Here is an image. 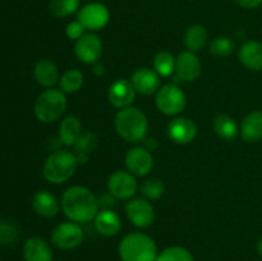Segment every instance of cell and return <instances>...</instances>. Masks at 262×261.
<instances>
[{
	"label": "cell",
	"mask_w": 262,
	"mask_h": 261,
	"mask_svg": "<svg viewBox=\"0 0 262 261\" xmlns=\"http://www.w3.org/2000/svg\"><path fill=\"white\" fill-rule=\"evenodd\" d=\"M61 210L72 222L84 224L95 219L99 210V199L83 186H72L61 196Z\"/></svg>",
	"instance_id": "6da1fadb"
},
{
	"label": "cell",
	"mask_w": 262,
	"mask_h": 261,
	"mask_svg": "<svg viewBox=\"0 0 262 261\" xmlns=\"http://www.w3.org/2000/svg\"><path fill=\"white\" fill-rule=\"evenodd\" d=\"M114 125L118 135L127 142L138 143L147 137V117L138 107L128 106L120 109L114 118Z\"/></svg>",
	"instance_id": "7a4b0ae2"
},
{
	"label": "cell",
	"mask_w": 262,
	"mask_h": 261,
	"mask_svg": "<svg viewBox=\"0 0 262 261\" xmlns=\"http://www.w3.org/2000/svg\"><path fill=\"white\" fill-rule=\"evenodd\" d=\"M122 261H156L158 246L150 235L133 232L123 237L118 247Z\"/></svg>",
	"instance_id": "3957f363"
},
{
	"label": "cell",
	"mask_w": 262,
	"mask_h": 261,
	"mask_svg": "<svg viewBox=\"0 0 262 261\" xmlns=\"http://www.w3.org/2000/svg\"><path fill=\"white\" fill-rule=\"evenodd\" d=\"M74 153L69 150H56L48 156L42 168V174L53 184L66 183L74 176L78 166Z\"/></svg>",
	"instance_id": "277c9868"
},
{
	"label": "cell",
	"mask_w": 262,
	"mask_h": 261,
	"mask_svg": "<svg viewBox=\"0 0 262 261\" xmlns=\"http://www.w3.org/2000/svg\"><path fill=\"white\" fill-rule=\"evenodd\" d=\"M67 96L60 89H48L35 101V115L40 122L54 123L61 118L67 109Z\"/></svg>",
	"instance_id": "5b68a950"
},
{
	"label": "cell",
	"mask_w": 262,
	"mask_h": 261,
	"mask_svg": "<svg viewBox=\"0 0 262 261\" xmlns=\"http://www.w3.org/2000/svg\"><path fill=\"white\" fill-rule=\"evenodd\" d=\"M156 107L159 112L168 117L181 114L187 105L186 94L176 83H169L160 87L156 92Z\"/></svg>",
	"instance_id": "8992f818"
},
{
	"label": "cell",
	"mask_w": 262,
	"mask_h": 261,
	"mask_svg": "<svg viewBox=\"0 0 262 261\" xmlns=\"http://www.w3.org/2000/svg\"><path fill=\"white\" fill-rule=\"evenodd\" d=\"M83 229L76 222H63L54 228L51 233V243L59 250H74L83 241Z\"/></svg>",
	"instance_id": "52a82bcc"
},
{
	"label": "cell",
	"mask_w": 262,
	"mask_h": 261,
	"mask_svg": "<svg viewBox=\"0 0 262 261\" xmlns=\"http://www.w3.org/2000/svg\"><path fill=\"white\" fill-rule=\"evenodd\" d=\"M77 20H79L86 30L100 31L109 23L110 12L102 3L92 2L79 9Z\"/></svg>",
	"instance_id": "ba28073f"
},
{
	"label": "cell",
	"mask_w": 262,
	"mask_h": 261,
	"mask_svg": "<svg viewBox=\"0 0 262 261\" xmlns=\"http://www.w3.org/2000/svg\"><path fill=\"white\" fill-rule=\"evenodd\" d=\"M137 188V179L130 171L117 170L107 179V192L117 200H130Z\"/></svg>",
	"instance_id": "9c48e42d"
},
{
	"label": "cell",
	"mask_w": 262,
	"mask_h": 261,
	"mask_svg": "<svg viewBox=\"0 0 262 261\" xmlns=\"http://www.w3.org/2000/svg\"><path fill=\"white\" fill-rule=\"evenodd\" d=\"M125 215L128 220L132 223L135 227L145 229L152 225L154 219H155V210L150 204V201L146 199H130L125 204L124 207Z\"/></svg>",
	"instance_id": "30bf717a"
},
{
	"label": "cell",
	"mask_w": 262,
	"mask_h": 261,
	"mask_svg": "<svg viewBox=\"0 0 262 261\" xmlns=\"http://www.w3.org/2000/svg\"><path fill=\"white\" fill-rule=\"evenodd\" d=\"M74 54L77 59L84 64H95L100 60L102 54L101 38L96 33H84L76 41Z\"/></svg>",
	"instance_id": "8fae6325"
},
{
	"label": "cell",
	"mask_w": 262,
	"mask_h": 261,
	"mask_svg": "<svg viewBox=\"0 0 262 261\" xmlns=\"http://www.w3.org/2000/svg\"><path fill=\"white\" fill-rule=\"evenodd\" d=\"M124 160L128 171H130L133 176L145 177L154 168V158L151 151L140 146L128 150Z\"/></svg>",
	"instance_id": "7c38bea8"
},
{
	"label": "cell",
	"mask_w": 262,
	"mask_h": 261,
	"mask_svg": "<svg viewBox=\"0 0 262 261\" xmlns=\"http://www.w3.org/2000/svg\"><path fill=\"white\" fill-rule=\"evenodd\" d=\"M130 83L135 87L136 92L148 96V95L156 94L160 90L161 79L155 69L142 67L133 72L130 77Z\"/></svg>",
	"instance_id": "4fadbf2b"
},
{
	"label": "cell",
	"mask_w": 262,
	"mask_h": 261,
	"mask_svg": "<svg viewBox=\"0 0 262 261\" xmlns=\"http://www.w3.org/2000/svg\"><path fill=\"white\" fill-rule=\"evenodd\" d=\"M168 136L174 143H178V145L191 143L197 136L196 123L186 117L176 118L169 123Z\"/></svg>",
	"instance_id": "5bb4252c"
},
{
	"label": "cell",
	"mask_w": 262,
	"mask_h": 261,
	"mask_svg": "<svg viewBox=\"0 0 262 261\" xmlns=\"http://www.w3.org/2000/svg\"><path fill=\"white\" fill-rule=\"evenodd\" d=\"M110 104L118 109H124L132 105L136 99V90L130 81L124 78H119L113 82L107 92Z\"/></svg>",
	"instance_id": "9a60e30c"
},
{
	"label": "cell",
	"mask_w": 262,
	"mask_h": 261,
	"mask_svg": "<svg viewBox=\"0 0 262 261\" xmlns=\"http://www.w3.org/2000/svg\"><path fill=\"white\" fill-rule=\"evenodd\" d=\"M176 72L184 82H193L201 76L202 66L199 56L192 51H183L176 58Z\"/></svg>",
	"instance_id": "2e32d148"
},
{
	"label": "cell",
	"mask_w": 262,
	"mask_h": 261,
	"mask_svg": "<svg viewBox=\"0 0 262 261\" xmlns=\"http://www.w3.org/2000/svg\"><path fill=\"white\" fill-rule=\"evenodd\" d=\"M95 228L104 237H114L122 229V220L119 215L112 209H102L94 219Z\"/></svg>",
	"instance_id": "e0dca14e"
},
{
	"label": "cell",
	"mask_w": 262,
	"mask_h": 261,
	"mask_svg": "<svg viewBox=\"0 0 262 261\" xmlns=\"http://www.w3.org/2000/svg\"><path fill=\"white\" fill-rule=\"evenodd\" d=\"M23 258L25 261H53V250L42 238L31 237L23 246Z\"/></svg>",
	"instance_id": "ac0fdd59"
},
{
	"label": "cell",
	"mask_w": 262,
	"mask_h": 261,
	"mask_svg": "<svg viewBox=\"0 0 262 261\" xmlns=\"http://www.w3.org/2000/svg\"><path fill=\"white\" fill-rule=\"evenodd\" d=\"M32 207L36 214L40 216L54 217L60 211L61 204L50 192L38 191L32 197Z\"/></svg>",
	"instance_id": "d6986e66"
},
{
	"label": "cell",
	"mask_w": 262,
	"mask_h": 261,
	"mask_svg": "<svg viewBox=\"0 0 262 261\" xmlns=\"http://www.w3.org/2000/svg\"><path fill=\"white\" fill-rule=\"evenodd\" d=\"M33 77L38 84L51 89L59 81L58 67L50 59H40L33 67Z\"/></svg>",
	"instance_id": "ffe728a7"
},
{
	"label": "cell",
	"mask_w": 262,
	"mask_h": 261,
	"mask_svg": "<svg viewBox=\"0 0 262 261\" xmlns=\"http://www.w3.org/2000/svg\"><path fill=\"white\" fill-rule=\"evenodd\" d=\"M239 130L246 142L253 143L262 140V110H253L246 115Z\"/></svg>",
	"instance_id": "44dd1931"
},
{
	"label": "cell",
	"mask_w": 262,
	"mask_h": 261,
	"mask_svg": "<svg viewBox=\"0 0 262 261\" xmlns=\"http://www.w3.org/2000/svg\"><path fill=\"white\" fill-rule=\"evenodd\" d=\"M239 60L250 71H262V44L258 41H248L239 50Z\"/></svg>",
	"instance_id": "7402d4cb"
},
{
	"label": "cell",
	"mask_w": 262,
	"mask_h": 261,
	"mask_svg": "<svg viewBox=\"0 0 262 261\" xmlns=\"http://www.w3.org/2000/svg\"><path fill=\"white\" fill-rule=\"evenodd\" d=\"M83 130L79 119L74 115H68L64 118L59 127V140L66 146H74V143L78 141Z\"/></svg>",
	"instance_id": "603a6c76"
},
{
	"label": "cell",
	"mask_w": 262,
	"mask_h": 261,
	"mask_svg": "<svg viewBox=\"0 0 262 261\" xmlns=\"http://www.w3.org/2000/svg\"><path fill=\"white\" fill-rule=\"evenodd\" d=\"M99 145V138L94 132L82 133L81 137L74 143V155L77 156V160L79 164H86L89 161L90 155L94 153L95 148Z\"/></svg>",
	"instance_id": "cb8c5ba5"
},
{
	"label": "cell",
	"mask_w": 262,
	"mask_h": 261,
	"mask_svg": "<svg viewBox=\"0 0 262 261\" xmlns=\"http://www.w3.org/2000/svg\"><path fill=\"white\" fill-rule=\"evenodd\" d=\"M207 38H209V35H207L206 28L201 25H193L189 26L186 30L183 41L188 51L196 53V51L204 49V46L207 42Z\"/></svg>",
	"instance_id": "d4e9b609"
},
{
	"label": "cell",
	"mask_w": 262,
	"mask_h": 261,
	"mask_svg": "<svg viewBox=\"0 0 262 261\" xmlns=\"http://www.w3.org/2000/svg\"><path fill=\"white\" fill-rule=\"evenodd\" d=\"M212 127H214L215 133L222 140L228 141V142L233 141L238 136V127L234 119L227 114L217 115L212 122Z\"/></svg>",
	"instance_id": "484cf974"
},
{
	"label": "cell",
	"mask_w": 262,
	"mask_h": 261,
	"mask_svg": "<svg viewBox=\"0 0 262 261\" xmlns=\"http://www.w3.org/2000/svg\"><path fill=\"white\" fill-rule=\"evenodd\" d=\"M83 81L84 77L83 74H82V72L73 68L64 72L63 76L60 77L59 84H60V90L64 94H74V92H77L78 90H81Z\"/></svg>",
	"instance_id": "4316f807"
},
{
	"label": "cell",
	"mask_w": 262,
	"mask_h": 261,
	"mask_svg": "<svg viewBox=\"0 0 262 261\" xmlns=\"http://www.w3.org/2000/svg\"><path fill=\"white\" fill-rule=\"evenodd\" d=\"M154 69L160 77H169L176 71V58L169 51H160L154 58Z\"/></svg>",
	"instance_id": "83f0119b"
},
{
	"label": "cell",
	"mask_w": 262,
	"mask_h": 261,
	"mask_svg": "<svg viewBox=\"0 0 262 261\" xmlns=\"http://www.w3.org/2000/svg\"><path fill=\"white\" fill-rule=\"evenodd\" d=\"M81 0H50L49 10L55 18H67L78 10Z\"/></svg>",
	"instance_id": "f1b7e54d"
},
{
	"label": "cell",
	"mask_w": 262,
	"mask_h": 261,
	"mask_svg": "<svg viewBox=\"0 0 262 261\" xmlns=\"http://www.w3.org/2000/svg\"><path fill=\"white\" fill-rule=\"evenodd\" d=\"M156 261H194V257L187 248L170 246L159 252Z\"/></svg>",
	"instance_id": "f546056e"
},
{
	"label": "cell",
	"mask_w": 262,
	"mask_h": 261,
	"mask_svg": "<svg viewBox=\"0 0 262 261\" xmlns=\"http://www.w3.org/2000/svg\"><path fill=\"white\" fill-rule=\"evenodd\" d=\"M140 191L146 200H159L165 193V184L159 178H148L142 182Z\"/></svg>",
	"instance_id": "4dcf8cb0"
},
{
	"label": "cell",
	"mask_w": 262,
	"mask_h": 261,
	"mask_svg": "<svg viewBox=\"0 0 262 261\" xmlns=\"http://www.w3.org/2000/svg\"><path fill=\"white\" fill-rule=\"evenodd\" d=\"M210 54L217 58H224L230 55L234 50V42L228 36H217L210 42L209 45Z\"/></svg>",
	"instance_id": "1f68e13d"
},
{
	"label": "cell",
	"mask_w": 262,
	"mask_h": 261,
	"mask_svg": "<svg viewBox=\"0 0 262 261\" xmlns=\"http://www.w3.org/2000/svg\"><path fill=\"white\" fill-rule=\"evenodd\" d=\"M18 238V230L9 222H0V245H12Z\"/></svg>",
	"instance_id": "d6a6232c"
},
{
	"label": "cell",
	"mask_w": 262,
	"mask_h": 261,
	"mask_svg": "<svg viewBox=\"0 0 262 261\" xmlns=\"http://www.w3.org/2000/svg\"><path fill=\"white\" fill-rule=\"evenodd\" d=\"M84 30H86V28L83 27V25H82L79 20H73V22H71L67 25L66 35L69 40L77 41L78 38H81L82 36L84 35Z\"/></svg>",
	"instance_id": "836d02e7"
},
{
	"label": "cell",
	"mask_w": 262,
	"mask_h": 261,
	"mask_svg": "<svg viewBox=\"0 0 262 261\" xmlns=\"http://www.w3.org/2000/svg\"><path fill=\"white\" fill-rule=\"evenodd\" d=\"M234 2L246 9H255L262 4V0H234Z\"/></svg>",
	"instance_id": "e575fe53"
},
{
	"label": "cell",
	"mask_w": 262,
	"mask_h": 261,
	"mask_svg": "<svg viewBox=\"0 0 262 261\" xmlns=\"http://www.w3.org/2000/svg\"><path fill=\"white\" fill-rule=\"evenodd\" d=\"M92 66H94V69H92V72H94L95 74H96V76H104L105 74V67H104V64L102 63H100V61H97V63H95V64H92Z\"/></svg>",
	"instance_id": "d590c367"
},
{
	"label": "cell",
	"mask_w": 262,
	"mask_h": 261,
	"mask_svg": "<svg viewBox=\"0 0 262 261\" xmlns=\"http://www.w3.org/2000/svg\"><path fill=\"white\" fill-rule=\"evenodd\" d=\"M143 142H145V148H147L148 151H154L158 147V142H156L155 138H146Z\"/></svg>",
	"instance_id": "8d00e7d4"
},
{
	"label": "cell",
	"mask_w": 262,
	"mask_h": 261,
	"mask_svg": "<svg viewBox=\"0 0 262 261\" xmlns=\"http://www.w3.org/2000/svg\"><path fill=\"white\" fill-rule=\"evenodd\" d=\"M257 252H258V255L262 257V237L260 238V241H258V243H257Z\"/></svg>",
	"instance_id": "74e56055"
},
{
	"label": "cell",
	"mask_w": 262,
	"mask_h": 261,
	"mask_svg": "<svg viewBox=\"0 0 262 261\" xmlns=\"http://www.w3.org/2000/svg\"><path fill=\"white\" fill-rule=\"evenodd\" d=\"M56 261H63V260H56Z\"/></svg>",
	"instance_id": "f35d334b"
}]
</instances>
